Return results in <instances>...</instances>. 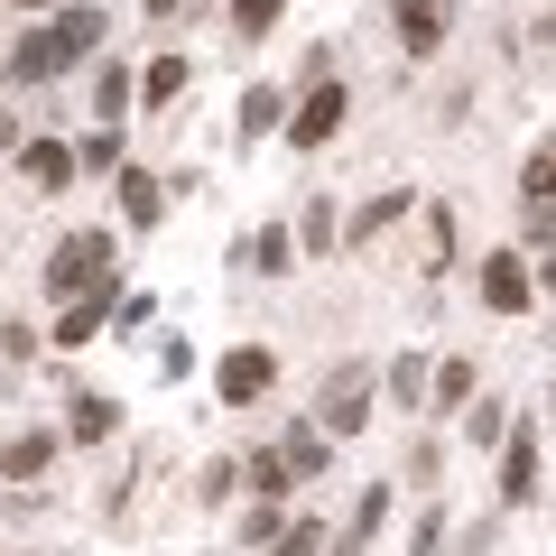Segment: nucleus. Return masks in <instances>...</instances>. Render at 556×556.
<instances>
[{
    "mask_svg": "<svg viewBox=\"0 0 556 556\" xmlns=\"http://www.w3.org/2000/svg\"><path fill=\"white\" fill-rule=\"evenodd\" d=\"M102 437H112V399L84 390V399H75V445H102Z\"/></svg>",
    "mask_w": 556,
    "mask_h": 556,
    "instance_id": "nucleus-23",
    "label": "nucleus"
},
{
    "mask_svg": "<svg viewBox=\"0 0 556 556\" xmlns=\"http://www.w3.org/2000/svg\"><path fill=\"white\" fill-rule=\"evenodd\" d=\"M20 10H56V0H20Z\"/></svg>",
    "mask_w": 556,
    "mask_h": 556,
    "instance_id": "nucleus-35",
    "label": "nucleus"
},
{
    "mask_svg": "<svg viewBox=\"0 0 556 556\" xmlns=\"http://www.w3.org/2000/svg\"><path fill=\"white\" fill-rule=\"evenodd\" d=\"M112 186H121V214H130L139 232H149V223L167 214V195H159V177H149V167H130V159H121V167H112Z\"/></svg>",
    "mask_w": 556,
    "mask_h": 556,
    "instance_id": "nucleus-13",
    "label": "nucleus"
},
{
    "mask_svg": "<svg viewBox=\"0 0 556 556\" xmlns=\"http://www.w3.org/2000/svg\"><path fill=\"white\" fill-rule=\"evenodd\" d=\"M84 288H121L112 232H65L56 251H47V298H84Z\"/></svg>",
    "mask_w": 556,
    "mask_h": 556,
    "instance_id": "nucleus-2",
    "label": "nucleus"
},
{
    "mask_svg": "<svg viewBox=\"0 0 556 556\" xmlns=\"http://www.w3.org/2000/svg\"><path fill=\"white\" fill-rule=\"evenodd\" d=\"M519 204H529L538 232H556V139H538L529 167H519Z\"/></svg>",
    "mask_w": 556,
    "mask_h": 556,
    "instance_id": "nucleus-6",
    "label": "nucleus"
},
{
    "mask_svg": "<svg viewBox=\"0 0 556 556\" xmlns=\"http://www.w3.org/2000/svg\"><path fill=\"white\" fill-rule=\"evenodd\" d=\"M186 75H195L186 56H159L149 75H139V102H177V93H186Z\"/></svg>",
    "mask_w": 556,
    "mask_h": 556,
    "instance_id": "nucleus-19",
    "label": "nucleus"
},
{
    "mask_svg": "<svg viewBox=\"0 0 556 556\" xmlns=\"http://www.w3.org/2000/svg\"><path fill=\"white\" fill-rule=\"evenodd\" d=\"M529 298H538V278L519 260H482V306L492 316H529Z\"/></svg>",
    "mask_w": 556,
    "mask_h": 556,
    "instance_id": "nucleus-9",
    "label": "nucleus"
},
{
    "mask_svg": "<svg viewBox=\"0 0 556 556\" xmlns=\"http://www.w3.org/2000/svg\"><path fill=\"white\" fill-rule=\"evenodd\" d=\"M232 482H241V464H204V482H195V501H232Z\"/></svg>",
    "mask_w": 556,
    "mask_h": 556,
    "instance_id": "nucleus-31",
    "label": "nucleus"
},
{
    "mask_svg": "<svg viewBox=\"0 0 556 556\" xmlns=\"http://www.w3.org/2000/svg\"><path fill=\"white\" fill-rule=\"evenodd\" d=\"M427 390H437L445 408H464V399H473V362H445V371H427Z\"/></svg>",
    "mask_w": 556,
    "mask_h": 556,
    "instance_id": "nucleus-25",
    "label": "nucleus"
},
{
    "mask_svg": "<svg viewBox=\"0 0 556 556\" xmlns=\"http://www.w3.org/2000/svg\"><path fill=\"white\" fill-rule=\"evenodd\" d=\"M380 519H390V482H371V492H362V510H353V529H343V547H334V556H371Z\"/></svg>",
    "mask_w": 556,
    "mask_h": 556,
    "instance_id": "nucleus-16",
    "label": "nucleus"
},
{
    "mask_svg": "<svg viewBox=\"0 0 556 556\" xmlns=\"http://www.w3.org/2000/svg\"><path fill=\"white\" fill-rule=\"evenodd\" d=\"M269 538H278V510H269V501H260V510L241 519V547H269Z\"/></svg>",
    "mask_w": 556,
    "mask_h": 556,
    "instance_id": "nucleus-32",
    "label": "nucleus"
},
{
    "mask_svg": "<svg viewBox=\"0 0 556 556\" xmlns=\"http://www.w3.org/2000/svg\"><path fill=\"white\" fill-rule=\"evenodd\" d=\"M501 501H510V510H519V501H538V437H529V427L501 445Z\"/></svg>",
    "mask_w": 556,
    "mask_h": 556,
    "instance_id": "nucleus-12",
    "label": "nucleus"
},
{
    "mask_svg": "<svg viewBox=\"0 0 556 556\" xmlns=\"http://www.w3.org/2000/svg\"><path fill=\"white\" fill-rule=\"evenodd\" d=\"M167 10H177V0H149V20H167Z\"/></svg>",
    "mask_w": 556,
    "mask_h": 556,
    "instance_id": "nucleus-34",
    "label": "nucleus"
},
{
    "mask_svg": "<svg viewBox=\"0 0 556 556\" xmlns=\"http://www.w3.org/2000/svg\"><path fill=\"white\" fill-rule=\"evenodd\" d=\"M417 269H427V278L455 269V214H445V204H427V260H417Z\"/></svg>",
    "mask_w": 556,
    "mask_h": 556,
    "instance_id": "nucleus-17",
    "label": "nucleus"
},
{
    "mask_svg": "<svg viewBox=\"0 0 556 556\" xmlns=\"http://www.w3.org/2000/svg\"><path fill=\"white\" fill-rule=\"evenodd\" d=\"M241 473H251V492H260V501H278V492H288V482H298V473H288V464H278V455H251V464H241Z\"/></svg>",
    "mask_w": 556,
    "mask_h": 556,
    "instance_id": "nucleus-27",
    "label": "nucleus"
},
{
    "mask_svg": "<svg viewBox=\"0 0 556 556\" xmlns=\"http://www.w3.org/2000/svg\"><path fill=\"white\" fill-rule=\"evenodd\" d=\"M298 241H306V251H334V204H306V223H298Z\"/></svg>",
    "mask_w": 556,
    "mask_h": 556,
    "instance_id": "nucleus-29",
    "label": "nucleus"
},
{
    "mask_svg": "<svg viewBox=\"0 0 556 556\" xmlns=\"http://www.w3.org/2000/svg\"><path fill=\"white\" fill-rule=\"evenodd\" d=\"M278 112H288V102H278L269 84H251V93H241V139H269V130H278Z\"/></svg>",
    "mask_w": 556,
    "mask_h": 556,
    "instance_id": "nucleus-20",
    "label": "nucleus"
},
{
    "mask_svg": "<svg viewBox=\"0 0 556 556\" xmlns=\"http://www.w3.org/2000/svg\"><path fill=\"white\" fill-rule=\"evenodd\" d=\"M232 260H241V269H260V278H288V269H298V241L278 232V223H260V232L232 241Z\"/></svg>",
    "mask_w": 556,
    "mask_h": 556,
    "instance_id": "nucleus-10",
    "label": "nucleus"
},
{
    "mask_svg": "<svg viewBox=\"0 0 556 556\" xmlns=\"http://www.w3.org/2000/svg\"><path fill=\"white\" fill-rule=\"evenodd\" d=\"M20 177L38 186V195H65V186H75V149H65V139H20Z\"/></svg>",
    "mask_w": 556,
    "mask_h": 556,
    "instance_id": "nucleus-7",
    "label": "nucleus"
},
{
    "mask_svg": "<svg viewBox=\"0 0 556 556\" xmlns=\"http://www.w3.org/2000/svg\"><path fill=\"white\" fill-rule=\"evenodd\" d=\"M102 47V10H56V20H38L20 47H10V75L20 84H56L65 65H84Z\"/></svg>",
    "mask_w": 556,
    "mask_h": 556,
    "instance_id": "nucleus-1",
    "label": "nucleus"
},
{
    "mask_svg": "<svg viewBox=\"0 0 556 556\" xmlns=\"http://www.w3.org/2000/svg\"><path fill=\"white\" fill-rule=\"evenodd\" d=\"M464 437H473V445H501V437H510V417L482 399V408H464Z\"/></svg>",
    "mask_w": 556,
    "mask_h": 556,
    "instance_id": "nucleus-28",
    "label": "nucleus"
},
{
    "mask_svg": "<svg viewBox=\"0 0 556 556\" xmlns=\"http://www.w3.org/2000/svg\"><path fill=\"white\" fill-rule=\"evenodd\" d=\"M399 214H408V186H390V195H371V204H362V214H353V223H343V241H353V251H371V241H380V232H390V223H399Z\"/></svg>",
    "mask_w": 556,
    "mask_h": 556,
    "instance_id": "nucleus-14",
    "label": "nucleus"
},
{
    "mask_svg": "<svg viewBox=\"0 0 556 556\" xmlns=\"http://www.w3.org/2000/svg\"><path fill=\"white\" fill-rule=\"evenodd\" d=\"M445 20H455V0H399V47H408V56H437Z\"/></svg>",
    "mask_w": 556,
    "mask_h": 556,
    "instance_id": "nucleus-8",
    "label": "nucleus"
},
{
    "mask_svg": "<svg viewBox=\"0 0 556 556\" xmlns=\"http://www.w3.org/2000/svg\"><path fill=\"white\" fill-rule=\"evenodd\" d=\"M232 20H241V38H269V28H278V0H232Z\"/></svg>",
    "mask_w": 556,
    "mask_h": 556,
    "instance_id": "nucleus-30",
    "label": "nucleus"
},
{
    "mask_svg": "<svg viewBox=\"0 0 556 556\" xmlns=\"http://www.w3.org/2000/svg\"><path fill=\"white\" fill-rule=\"evenodd\" d=\"M316 547H325V529H316V519H298V529H278L269 547H251V556H316Z\"/></svg>",
    "mask_w": 556,
    "mask_h": 556,
    "instance_id": "nucleus-24",
    "label": "nucleus"
},
{
    "mask_svg": "<svg viewBox=\"0 0 556 556\" xmlns=\"http://www.w3.org/2000/svg\"><path fill=\"white\" fill-rule=\"evenodd\" d=\"M269 380H278V362L260 353V343H241V353H223V371H214V390L232 399V408H251V399H269Z\"/></svg>",
    "mask_w": 556,
    "mask_h": 556,
    "instance_id": "nucleus-5",
    "label": "nucleus"
},
{
    "mask_svg": "<svg viewBox=\"0 0 556 556\" xmlns=\"http://www.w3.org/2000/svg\"><path fill=\"white\" fill-rule=\"evenodd\" d=\"M130 93H139V84L121 75V65H102V75H93V112H102V121H121V112H130Z\"/></svg>",
    "mask_w": 556,
    "mask_h": 556,
    "instance_id": "nucleus-21",
    "label": "nucleus"
},
{
    "mask_svg": "<svg viewBox=\"0 0 556 556\" xmlns=\"http://www.w3.org/2000/svg\"><path fill=\"white\" fill-rule=\"evenodd\" d=\"M47 464H56V437H47V427L0 445V473H10V482H47Z\"/></svg>",
    "mask_w": 556,
    "mask_h": 556,
    "instance_id": "nucleus-15",
    "label": "nucleus"
},
{
    "mask_svg": "<svg viewBox=\"0 0 556 556\" xmlns=\"http://www.w3.org/2000/svg\"><path fill=\"white\" fill-rule=\"evenodd\" d=\"M343 112H353V93H343L334 75H316V84H306V102H298V112H288V121H278V130L298 139V149H325V139L343 130Z\"/></svg>",
    "mask_w": 556,
    "mask_h": 556,
    "instance_id": "nucleus-4",
    "label": "nucleus"
},
{
    "mask_svg": "<svg viewBox=\"0 0 556 556\" xmlns=\"http://www.w3.org/2000/svg\"><path fill=\"white\" fill-rule=\"evenodd\" d=\"M371 390H380L371 362H343V371H325V390H316V427H325V437H362V417H371Z\"/></svg>",
    "mask_w": 556,
    "mask_h": 556,
    "instance_id": "nucleus-3",
    "label": "nucleus"
},
{
    "mask_svg": "<svg viewBox=\"0 0 556 556\" xmlns=\"http://www.w3.org/2000/svg\"><path fill=\"white\" fill-rule=\"evenodd\" d=\"M380 380H390V399H399V408H417V399H427V362H417V353H399Z\"/></svg>",
    "mask_w": 556,
    "mask_h": 556,
    "instance_id": "nucleus-22",
    "label": "nucleus"
},
{
    "mask_svg": "<svg viewBox=\"0 0 556 556\" xmlns=\"http://www.w3.org/2000/svg\"><path fill=\"white\" fill-rule=\"evenodd\" d=\"M75 167H121V121H102V130L84 139V149H75Z\"/></svg>",
    "mask_w": 556,
    "mask_h": 556,
    "instance_id": "nucleus-26",
    "label": "nucleus"
},
{
    "mask_svg": "<svg viewBox=\"0 0 556 556\" xmlns=\"http://www.w3.org/2000/svg\"><path fill=\"white\" fill-rule=\"evenodd\" d=\"M112 298H121V288H84V298H65V316H56V343H65V353L93 343L102 325H112Z\"/></svg>",
    "mask_w": 556,
    "mask_h": 556,
    "instance_id": "nucleus-11",
    "label": "nucleus"
},
{
    "mask_svg": "<svg viewBox=\"0 0 556 556\" xmlns=\"http://www.w3.org/2000/svg\"><path fill=\"white\" fill-rule=\"evenodd\" d=\"M0 149H20V121H10V112H0Z\"/></svg>",
    "mask_w": 556,
    "mask_h": 556,
    "instance_id": "nucleus-33",
    "label": "nucleus"
},
{
    "mask_svg": "<svg viewBox=\"0 0 556 556\" xmlns=\"http://www.w3.org/2000/svg\"><path fill=\"white\" fill-rule=\"evenodd\" d=\"M325 455H334V437H325V427H298V437L278 445V464H288V473H325Z\"/></svg>",
    "mask_w": 556,
    "mask_h": 556,
    "instance_id": "nucleus-18",
    "label": "nucleus"
}]
</instances>
